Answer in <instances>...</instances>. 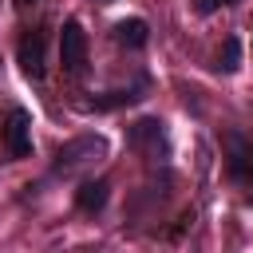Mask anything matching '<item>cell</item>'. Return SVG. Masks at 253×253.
<instances>
[{"label": "cell", "mask_w": 253, "mask_h": 253, "mask_svg": "<svg viewBox=\"0 0 253 253\" xmlns=\"http://www.w3.org/2000/svg\"><path fill=\"white\" fill-rule=\"evenodd\" d=\"M103 158H107V138H103V134H75L71 142H63V146L55 150L47 178H75V174H87V170H95Z\"/></svg>", "instance_id": "6da1fadb"}, {"label": "cell", "mask_w": 253, "mask_h": 253, "mask_svg": "<svg viewBox=\"0 0 253 253\" xmlns=\"http://www.w3.org/2000/svg\"><path fill=\"white\" fill-rule=\"evenodd\" d=\"M126 150L138 154L150 170H166L170 166V134H166V123L162 119H134L126 123Z\"/></svg>", "instance_id": "7a4b0ae2"}, {"label": "cell", "mask_w": 253, "mask_h": 253, "mask_svg": "<svg viewBox=\"0 0 253 253\" xmlns=\"http://www.w3.org/2000/svg\"><path fill=\"white\" fill-rule=\"evenodd\" d=\"M221 146H225V174H229V182L241 186V190H253V134L225 130Z\"/></svg>", "instance_id": "3957f363"}, {"label": "cell", "mask_w": 253, "mask_h": 253, "mask_svg": "<svg viewBox=\"0 0 253 253\" xmlns=\"http://www.w3.org/2000/svg\"><path fill=\"white\" fill-rule=\"evenodd\" d=\"M16 63H20V71L28 75V79H43L47 75V28L43 24H36V28H28L24 36H20V43H16Z\"/></svg>", "instance_id": "277c9868"}, {"label": "cell", "mask_w": 253, "mask_h": 253, "mask_svg": "<svg viewBox=\"0 0 253 253\" xmlns=\"http://www.w3.org/2000/svg\"><path fill=\"white\" fill-rule=\"evenodd\" d=\"M59 67L71 79H79L87 71V32L79 20H63V28H59Z\"/></svg>", "instance_id": "5b68a950"}, {"label": "cell", "mask_w": 253, "mask_h": 253, "mask_svg": "<svg viewBox=\"0 0 253 253\" xmlns=\"http://www.w3.org/2000/svg\"><path fill=\"white\" fill-rule=\"evenodd\" d=\"M150 95V75L146 71H138L134 75V83H126V87H115V91H103V95H95V99H83L79 103V111H119V107H134V103H142Z\"/></svg>", "instance_id": "8992f818"}, {"label": "cell", "mask_w": 253, "mask_h": 253, "mask_svg": "<svg viewBox=\"0 0 253 253\" xmlns=\"http://www.w3.org/2000/svg\"><path fill=\"white\" fill-rule=\"evenodd\" d=\"M4 150H8V162H20L32 154V115L24 107H12L8 111V123H4Z\"/></svg>", "instance_id": "52a82bcc"}, {"label": "cell", "mask_w": 253, "mask_h": 253, "mask_svg": "<svg viewBox=\"0 0 253 253\" xmlns=\"http://www.w3.org/2000/svg\"><path fill=\"white\" fill-rule=\"evenodd\" d=\"M107 202H111V182H107V178H87V182H79V190H75V210H79V213H103Z\"/></svg>", "instance_id": "ba28073f"}, {"label": "cell", "mask_w": 253, "mask_h": 253, "mask_svg": "<svg viewBox=\"0 0 253 253\" xmlns=\"http://www.w3.org/2000/svg\"><path fill=\"white\" fill-rule=\"evenodd\" d=\"M115 40H119L123 47H130V51H138V47H146V40H150V24H146L142 16H130V20H119V24H115Z\"/></svg>", "instance_id": "9c48e42d"}, {"label": "cell", "mask_w": 253, "mask_h": 253, "mask_svg": "<svg viewBox=\"0 0 253 253\" xmlns=\"http://www.w3.org/2000/svg\"><path fill=\"white\" fill-rule=\"evenodd\" d=\"M217 71H225V75H233L237 67H241V36H225V43H221V51H217V63H213Z\"/></svg>", "instance_id": "30bf717a"}, {"label": "cell", "mask_w": 253, "mask_h": 253, "mask_svg": "<svg viewBox=\"0 0 253 253\" xmlns=\"http://www.w3.org/2000/svg\"><path fill=\"white\" fill-rule=\"evenodd\" d=\"M229 4H237V0H194V12H198V16H210V12L229 8Z\"/></svg>", "instance_id": "8fae6325"}, {"label": "cell", "mask_w": 253, "mask_h": 253, "mask_svg": "<svg viewBox=\"0 0 253 253\" xmlns=\"http://www.w3.org/2000/svg\"><path fill=\"white\" fill-rule=\"evenodd\" d=\"M36 4H40V0H16V8H20V12H28V8H36Z\"/></svg>", "instance_id": "7c38bea8"}]
</instances>
